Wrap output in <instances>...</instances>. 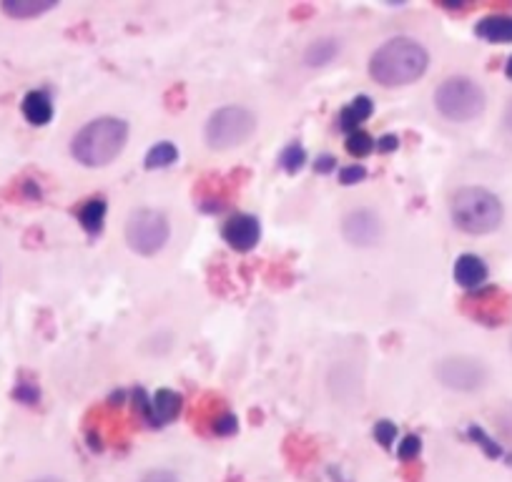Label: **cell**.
<instances>
[{
	"label": "cell",
	"mask_w": 512,
	"mask_h": 482,
	"mask_svg": "<svg viewBox=\"0 0 512 482\" xmlns=\"http://www.w3.org/2000/svg\"><path fill=\"white\" fill-rule=\"evenodd\" d=\"M106 211H108L106 199L96 196V199H88L86 204L78 209V221H81V226L88 231V234H98V231L103 229V221H106Z\"/></svg>",
	"instance_id": "cell-18"
},
{
	"label": "cell",
	"mask_w": 512,
	"mask_h": 482,
	"mask_svg": "<svg viewBox=\"0 0 512 482\" xmlns=\"http://www.w3.org/2000/svg\"><path fill=\"white\" fill-rule=\"evenodd\" d=\"M374 440H377L382 447H392V442L397 440V427H395V422L379 420L377 425H374Z\"/></svg>",
	"instance_id": "cell-25"
},
{
	"label": "cell",
	"mask_w": 512,
	"mask_h": 482,
	"mask_svg": "<svg viewBox=\"0 0 512 482\" xmlns=\"http://www.w3.org/2000/svg\"><path fill=\"white\" fill-rule=\"evenodd\" d=\"M139 397V410L144 420L154 427H164L181 412V395L174 390H159L156 395L144 397V392H136Z\"/></svg>",
	"instance_id": "cell-11"
},
{
	"label": "cell",
	"mask_w": 512,
	"mask_h": 482,
	"mask_svg": "<svg viewBox=\"0 0 512 482\" xmlns=\"http://www.w3.org/2000/svg\"><path fill=\"white\" fill-rule=\"evenodd\" d=\"M344 146H347L349 156H354V159H364V156H369L374 149H377V141H374L369 134H364V131H354V134L347 136V144Z\"/></svg>",
	"instance_id": "cell-21"
},
{
	"label": "cell",
	"mask_w": 512,
	"mask_h": 482,
	"mask_svg": "<svg viewBox=\"0 0 512 482\" xmlns=\"http://www.w3.org/2000/svg\"><path fill=\"white\" fill-rule=\"evenodd\" d=\"M397 146H400V139L395 134H384L382 139H377V151H382V154H390Z\"/></svg>",
	"instance_id": "cell-29"
},
{
	"label": "cell",
	"mask_w": 512,
	"mask_h": 482,
	"mask_svg": "<svg viewBox=\"0 0 512 482\" xmlns=\"http://www.w3.org/2000/svg\"><path fill=\"white\" fill-rule=\"evenodd\" d=\"M452 224L470 236H485L500 229L505 219L502 201L482 186H462L450 199Z\"/></svg>",
	"instance_id": "cell-3"
},
{
	"label": "cell",
	"mask_w": 512,
	"mask_h": 482,
	"mask_svg": "<svg viewBox=\"0 0 512 482\" xmlns=\"http://www.w3.org/2000/svg\"><path fill=\"white\" fill-rule=\"evenodd\" d=\"M56 6V0H3L0 11L11 18H18V21H28V18H38L53 11Z\"/></svg>",
	"instance_id": "cell-16"
},
{
	"label": "cell",
	"mask_w": 512,
	"mask_h": 482,
	"mask_svg": "<svg viewBox=\"0 0 512 482\" xmlns=\"http://www.w3.org/2000/svg\"><path fill=\"white\" fill-rule=\"evenodd\" d=\"M455 282L460 284L467 292H475V289L485 287L487 277H490V269H487L485 259L477 257V254H460L455 262Z\"/></svg>",
	"instance_id": "cell-12"
},
{
	"label": "cell",
	"mask_w": 512,
	"mask_h": 482,
	"mask_svg": "<svg viewBox=\"0 0 512 482\" xmlns=\"http://www.w3.org/2000/svg\"><path fill=\"white\" fill-rule=\"evenodd\" d=\"M462 312L485 327H500L512 317V297L497 287H482L462 299Z\"/></svg>",
	"instance_id": "cell-8"
},
{
	"label": "cell",
	"mask_w": 512,
	"mask_h": 482,
	"mask_svg": "<svg viewBox=\"0 0 512 482\" xmlns=\"http://www.w3.org/2000/svg\"><path fill=\"white\" fill-rule=\"evenodd\" d=\"M487 96L477 81L467 76H450L435 88V108L455 124H467L482 116Z\"/></svg>",
	"instance_id": "cell-4"
},
{
	"label": "cell",
	"mask_w": 512,
	"mask_h": 482,
	"mask_svg": "<svg viewBox=\"0 0 512 482\" xmlns=\"http://www.w3.org/2000/svg\"><path fill=\"white\" fill-rule=\"evenodd\" d=\"M13 397H16L18 402H23V405H36L41 392H38V387L33 385V382H18V387L13 390Z\"/></svg>",
	"instance_id": "cell-26"
},
{
	"label": "cell",
	"mask_w": 512,
	"mask_h": 482,
	"mask_svg": "<svg viewBox=\"0 0 512 482\" xmlns=\"http://www.w3.org/2000/svg\"><path fill=\"white\" fill-rule=\"evenodd\" d=\"M256 113L246 106L216 108L206 121L204 139L211 151H229L246 144L256 134Z\"/></svg>",
	"instance_id": "cell-5"
},
{
	"label": "cell",
	"mask_w": 512,
	"mask_h": 482,
	"mask_svg": "<svg viewBox=\"0 0 512 482\" xmlns=\"http://www.w3.org/2000/svg\"><path fill=\"white\" fill-rule=\"evenodd\" d=\"M21 111L26 116L28 124L46 126L53 118V101L46 91H31L26 93L21 103Z\"/></svg>",
	"instance_id": "cell-15"
},
{
	"label": "cell",
	"mask_w": 512,
	"mask_h": 482,
	"mask_svg": "<svg viewBox=\"0 0 512 482\" xmlns=\"http://www.w3.org/2000/svg\"><path fill=\"white\" fill-rule=\"evenodd\" d=\"M174 161H179V149L171 141H161V144L151 146L146 154V169H166Z\"/></svg>",
	"instance_id": "cell-19"
},
{
	"label": "cell",
	"mask_w": 512,
	"mask_h": 482,
	"mask_svg": "<svg viewBox=\"0 0 512 482\" xmlns=\"http://www.w3.org/2000/svg\"><path fill=\"white\" fill-rule=\"evenodd\" d=\"M339 41L332 36H324V38H317V41H312L307 46V51H304V66L309 68H322L327 66V63H332L334 58L339 56Z\"/></svg>",
	"instance_id": "cell-17"
},
{
	"label": "cell",
	"mask_w": 512,
	"mask_h": 482,
	"mask_svg": "<svg viewBox=\"0 0 512 482\" xmlns=\"http://www.w3.org/2000/svg\"><path fill=\"white\" fill-rule=\"evenodd\" d=\"M239 430V420H236L231 412H219V415L211 417V432L219 437H229Z\"/></svg>",
	"instance_id": "cell-22"
},
{
	"label": "cell",
	"mask_w": 512,
	"mask_h": 482,
	"mask_svg": "<svg viewBox=\"0 0 512 482\" xmlns=\"http://www.w3.org/2000/svg\"><path fill=\"white\" fill-rule=\"evenodd\" d=\"M334 169H337V161H334V156H329V154L319 156V159H317V171H319V174H332Z\"/></svg>",
	"instance_id": "cell-30"
},
{
	"label": "cell",
	"mask_w": 512,
	"mask_h": 482,
	"mask_svg": "<svg viewBox=\"0 0 512 482\" xmlns=\"http://www.w3.org/2000/svg\"><path fill=\"white\" fill-rule=\"evenodd\" d=\"M171 224L164 211L136 209L126 221V244L139 257H156L169 244Z\"/></svg>",
	"instance_id": "cell-6"
},
{
	"label": "cell",
	"mask_w": 512,
	"mask_h": 482,
	"mask_svg": "<svg viewBox=\"0 0 512 482\" xmlns=\"http://www.w3.org/2000/svg\"><path fill=\"white\" fill-rule=\"evenodd\" d=\"M139 482H181V480H179V475L171 470H151V472H146Z\"/></svg>",
	"instance_id": "cell-28"
},
{
	"label": "cell",
	"mask_w": 512,
	"mask_h": 482,
	"mask_svg": "<svg viewBox=\"0 0 512 482\" xmlns=\"http://www.w3.org/2000/svg\"><path fill=\"white\" fill-rule=\"evenodd\" d=\"M505 76L512 78V56L507 58V63H505Z\"/></svg>",
	"instance_id": "cell-33"
},
{
	"label": "cell",
	"mask_w": 512,
	"mask_h": 482,
	"mask_svg": "<svg viewBox=\"0 0 512 482\" xmlns=\"http://www.w3.org/2000/svg\"><path fill=\"white\" fill-rule=\"evenodd\" d=\"M342 236L352 244V247H374V244L382 239V219H379V214L374 209L359 206V209H352L344 216Z\"/></svg>",
	"instance_id": "cell-9"
},
{
	"label": "cell",
	"mask_w": 512,
	"mask_h": 482,
	"mask_svg": "<svg viewBox=\"0 0 512 482\" xmlns=\"http://www.w3.org/2000/svg\"><path fill=\"white\" fill-rule=\"evenodd\" d=\"M221 236L234 252H251L262 239V224L251 214H234L221 226Z\"/></svg>",
	"instance_id": "cell-10"
},
{
	"label": "cell",
	"mask_w": 512,
	"mask_h": 482,
	"mask_svg": "<svg viewBox=\"0 0 512 482\" xmlns=\"http://www.w3.org/2000/svg\"><path fill=\"white\" fill-rule=\"evenodd\" d=\"M304 164H307V151H304L302 144H289L287 149L279 154V166H282L287 174H297Z\"/></svg>",
	"instance_id": "cell-20"
},
{
	"label": "cell",
	"mask_w": 512,
	"mask_h": 482,
	"mask_svg": "<svg viewBox=\"0 0 512 482\" xmlns=\"http://www.w3.org/2000/svg\"><path fill=\"white\" fill-rule=\"evenodd\" d=\"M374 113V103L369 96H357L352 98V103L349 106H344L342 111H339V129L344 131V134H354V131H359V124H364L369 116Z\"/></svg>",
	"instance_id": "cell-14"
},
{
	"label": "cell",
	"mask_w": 512,
	"mask_h": 482,
	"mask_svg": "<svg viewBox=\"0 0 512 482\" xmlns=\"http://www.w3.org/2000/svg\"><path fill=\"white\" fill-rule=\"evenodd\" d=\"M128 124L123 118L101 116L93 118L71 139V156L81 166L101 169L116 161L126 149Z\"/></svg>",
	"instance_id": "cell-2"
},
{
	"label": "cell",
	"mask_w": 512,
	"mask_h": 482,
	"mask_svg": "<svg viewBox=\"0 0 512 482\" xmlns=\"http://www.w3.org/2000/svg\"><path fill=\"white\" fill-rule=\"evenodd\" d=\"M470 437L477 442V445L482 447V450L487 452V457H502V455H505V450H502V447L497 445V442L492 440V437H487L485 430H480V427L472 425L470 427Z\"/></svg>",
	"instance_id": "cell-23"
},
{
	"label": "cell",
	"mask_w": 512,
	"mask_h": 482,
	"mask_svg": "<svg viewBox=\"0 0 512 482\" xmlns=\"http://www.w3.org/2000/svg\"><path fill=\"white\" fill-rule=\"evenodd\" d=\"M502 126H505L507 134L512 136V101L505 106V113H502Z\"/></svg>",
	"instance_id": "cell-31"
},
{
	"label": "cell",
	"mask_w": 512,
	"mask_h": 482,
	"mask_svg": "<svg viewBox=\"0 0 512 482\" xmlns=\"http://www.w3.org/2000/svg\"><path fill=\"white\" fill-rule=\"evenodd\" d=\"M420 452H422V440L417 435H407L405 440L400 442V447H397V455H400L402 462L417 460Z\"/></svg>",
	"instance_id": "cell-24"
},
{
	"label": "cell",
	"mask_w": 512,
	"mask_h": 482,
	"mask_svg": "<svg viewBox=\"0 0 512 482\" xmlns=\"http://www.w3.org/2000/svg\"><path fill=\"white\" fill-rule=\"evenodd\" d=\"M475 36L487 43H512V16L507 13H495L477 21Z\"/></svg>",
	"instance_id": "cell-13"
},
{
	"label": "cell",
	"mask_w": 512,
	"mask_h": 482,
	"mask_svg": "<svg viewBox=\"0 0 512 482\" xmlns=\"http://www.w3.org/2000/svg\"><path fill=\"white\" fill-rule=\"evenodd\" d=\"M435 377L442 387L452 392H477L490 382V367L477 357L455 354L437 362Z\"/></svg>",
	"instance_id": "cell-7"
},
{
	"label": "cell",
	"mask_w": 512,
	"mask_h": 482,
	"mask_svg": "<svg viewBox=\"0 0 512 482\" xmlns=\"http://www.w3.org/2000/svg\"><path fill=\"white\" fill-rule=\"evenodd\" d=\"M31 482H63V480L56 475H46V477H36V480H31Z\"/></svg>",
	"instance_id": "cell-32"
},
{
	"label": "cell",
	"mask_w": 512,
	"mask_h": 482,
	"mask_svg": "<svg viewBox=\"0 0 512 482\" xmlns=\"http://www.w3.org/2000/svg\"><path fill=\"white\" fill-rule=\"evenodd\" d=\"M510 349H512V339H510Z\"/></svg>",
	"instance_id": "cell-34"
},
{
	"label": "cell",
	"mask_w": 512,
	"mask_h": 482,
	"mask_svg": "<svg viewBox=\"0 0 512 482\" xmlns=\"http://www.w3.org/2000/svg\"><path fill=\"white\" fill-rule=\"evenodd\" d=\"M367 179V169H364L362 164H352V166H344L342 171H339V181H342L344 186H352V184H359V181Z\"/></svg>",
	"instance_id": "cell-27"
},
{
	"label": "cell",
	"mask_w": 512,
	"mask_h": 482,
	"mask_svg": "<svg viewBox=\"0 0 512 482\" xmlns=\"http://www.w3.org/2000/svg\"><path fill=\"white\" fill-rule=\"evenodd\" d=\"M430 66V53L417 38L397 36L384 41L369 58V76L384 88L410 86L420 81Z\"/></svg>",
	"instance_id": "cell-1"
}]
</instances>
